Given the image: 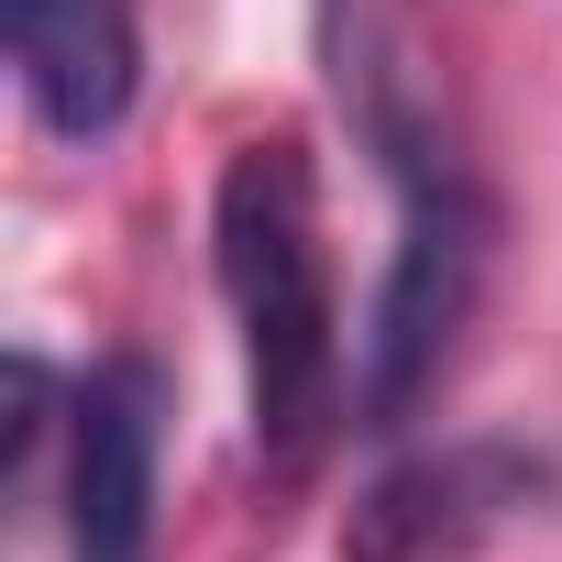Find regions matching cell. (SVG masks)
<instances>
[{"label":"cell","mask_w":562,"mask_h":562,"mask_svg":"<svg viewBox=\"0 0 562 562\" xmlns=\"http://www.w3.org/2000/svg\"><path fill=\"white\" fill-rule=\"evenodd\" d=\"M210 243H221V299L243 331L254 452L276 474H310L342 430V299H331V243H321V177L288 133L232 144Z\"/></svg>","instance_id":"cell-1"},{"label":"cell","mask_w":562,"mask_h":562,"mask_svg":"<svg viewBox=\"0 0 562 562\" xmlns=\"http://www.w3.org/2000/svg\"><path fill=\"white\" fill-rule=\"evenodd\" d=\"M155 441L166 375L144 353L89 364L67 397V562H155Z\"/></svg>","instance_id":"cell-2"},{"label":"cell","mask_w":562,"mask_h":562,"mask_svg":"<svg viewBox=\"0 0 562 562\" xmlns=\"http://www.w3.org/2000/svg\"><path fill=\"white\" fill-rule=\"evenodd\" d=\"M0 34H12V78L56 144H100L144 89L133 0H0Z\"/></svg>","instance_id":"cell-3"},{"label":"cell","mask_w":562,"mask_h":562,"mask_svg":"<svg viewBox=\"0 0 562 562\" xmlns=\"http://www.w3.org/2000/svg\"><path fill=\"white\" fill-rule=\"evenodd\" d=\"M540 463L529 452H496V441H452L408 474H386L364 507H353V540L342 562H463L507 507H529Z\"/></svg>","instance_id":"cell-4"}]
</instances>
